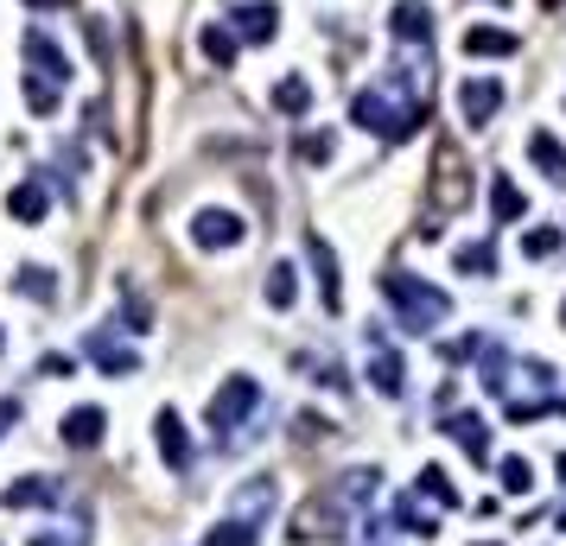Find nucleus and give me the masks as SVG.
I'll use <instances>...</instances> for the list:
<instances>
[{
	"label": "nucleus",
	"mask_w": 566,
	"mask_h": 546,
	"mask_svg": "<svg viewBox=\"0 0 566 546\" xmlns=\"http://www.w3.org/2000/svg\"><path fill=\"white\" fill-rule=\"evenodd\" d=\"M357 527H363V541L357 546H388V527H382V521H357Z\"/></svg>",
	"instance_id": "obj_38"
},
{
	"label": "nucleus",
	"mask_w": 566,
	"mask_h": 546,
	"mask_svg": "<svg viewBox=\"0 0 566 546\" xmlns=\"http://www.w3.org/2000/svg\"><path fill=\"white\" fill-rule=\"evenodd\" d=\"M496 109H503V83H496V76H465V83H458V114H465L471 128H491Z\"/></svg>",
	"instance_id": "obj_8"
},
{
	"label": "nucleus",
	"mask_w": 566,
	"mask_h": 546,
	"mask_svg": "<svg viewBox=\"0 0 566 546\" xmlns=\"http://www.w3.org/2000/svg\"><path fill=\"white\" fill-rule=\"evenodd\" d=\"M103 426H109V413H103V407H76V413H64L58 438H64L71 451H89V445H103Z\"/></svg>",
	"instance_id": "obj_17"
},
{
	"label": "nucleus",
	"mask_w": 566,
	"mask_h": 546,
	"mask_svg": "<svg viewBox=\"0 0 566 546\" xmlns=\"http://www.w3.org/2000/svg\"><path fill=\"white\" fill-rule=\"evenodd\" d=\"M561 534H566V509H561Z\"/></svg>",
	"instance_id": "obj_42"
},
{
	"label": "nucleus",
	"mask_w": 566,
	"mask_h": 546,
	"mask_svg": "<svg viewBox=\"0 0 566 546\" xmlns=\"http://www.w3.org/2000/svg\"><path fill=\"white\" fill-rule=\"evenodd\" d=\"M83 350L96 356V368H103V375H134V368H141V356H134L121 337H109V330H89V343H83Z\"/></svg>",
	"instance_id": "obj_16"
},
{
	"label": "nucleus",
	"mask_w": 566,
	"mask_h": 546,
	"mask_svg": "<svg viewBox=\"0 0 566 546\" xmlns=\"http://www.w3.org/2000/svg\"><path fill=\"white\" fill-rule=\"evenodd\" d=\"M561 483H566V451H561Z\"/></svg>",
	"instance_id": "obj_41"
},
{
	"label": "nucleus",
	"mask_w": 566,
	"mask_h": 546,
	"mask_svg": "<svg viewBox=\"0 0 566 546\" xmlns=\"http://www.w3.org/2000/svg\"><path fill=\"white\" fill-rule=\"evenodd\" d=\"M344 521H350V509H344L338 496L325 489V496H312L300 509V521H293V541H344Z\"/></svg>",
	"instance_id": "obj_5"
},
{
	"label": "nucleus",
	"mask_w": 566,
	"mask_h": 546,
	"mask_svg": "<svg viewBox=\"0 0 566 546\" xmlns=\"http://www.w3.org/2000/svg\"><path fill=\"white\" fill-rule=\"evenodd\" d=\"M433 204L439 210H465L471 204V172L458 166L453 146H439V159H433Z\"/></svg>",
	"instance_id": "obj_6"
},
{
	"label": "nucleus",
	"mask_w": 566,
	"mask_h": 546,
	"mask_svg": "<svg viewBox=\"0 0 566 546\" xmlns=\"http://www.w3.org/2000/svg\"><path fill=\"white\" fill-rule=\"evenodd\" d=\"M332 153H338V141H332V134H300V159H305V166H325Z\"/></svg>",
	"instance_id": "obj_33"
},
{
	"label": "nucleus",
	"mask_w": 566,
	"mask_h": 546,
	"mask_svg": "<svg viewBox=\"0 0 566 546\" xmlns=\"http://www.w3.org/2000/svg\"><path fill=\"white\" fill-rule=\"evenodd\" d=\"M420 489H426L439 509H458V489H453V476L439 471V464H426V471H420Z\"/></svg>",
	"instance_id": "obj_31"
},
{
	"label": "nucleus",
	"mask_w": 566,
	"mask_h": 546,
	"mask_svg": "<svg viewBox=\"0 0 566 546\" xmlns=\"http://www.w3.org/2000/svg\"><path fill=\"white\" fill-rule=\"evenodd\" d=\"M305 255H312V267H318V299H325V312H338L344 305V287H338V255H332V242L312 229L305 235Z\"/></svg>",
	"instance_id": "obj_11"
},
{
	"label": "nucleus",
	"mask_w": 566,
	"mask_h": 546,
	"mask_svg": "<svg viewBox=\"0 0 566 546\" xmlns=\"http://www.w3.org/2000/svg\"><path fill=\"white\" fill-rule=\"evenodd\" d=\"M446 433H453V445L471 458V464H491V426H484L478 413H453V420H446Z\"/></svg>",
	"instance_id": "obj_15"
},
{
	"label": "nucleus",
	"mask_w": 566,
	"mask_h": 546,
	"mask_svg": "<svg viewBox=\"0 0 566 546\" xmlns=\"http://www.w3.org/2000/svg\"><path fill=\"white\" fill-rule=\"evenodd\" d=\"M262 541V521H242V514H224L217 527H204V546H255Z\"/></svg>",
	"instance_id": "obj_23"
},
{
	"label": "nucleus",
	"mask_w": 566,
	"mask_h": 546,
	"mask_svg": "<svg viewBox=\"0 0 566 546\" xmlns=\"http://www.w3.org/2000/svg\"><path fill=\"white\" fill-rule=\"evenodd\" d=\"M363 350H370V381H376V395H401V388H408V363L395 356V343H388L382 330H363Z\"/></svg>",
	"instance_id": "obj_7"
},
{
	"label": "nucleus",
	"mask_w": 566,
	"mask_h": 546,
	"mask_svg": "<svg viewBox=\"0 0 566 546\" xmlns=\"http://www.w3.org/2000/svg\"><path fill=\"white\" fill-rule=\"evenodd\" d=\"M26 546H89V527L76 521V534H33Z\"/></svg>",
	"instance_id": "obj_36"
},
{
	"label": "nucleus",
	"mask_w": 566,
	"mask_h": 546,
	"mask_svg": "<svg viewBox=\"0 0 566 546\" xmlns=\"http://www.w3.org/2000/svg\"><path fill=\"white\" fill-rule=\"evenodd\" d=\"M382 292H388V305H395V325L408 330V337H426L433 325H446L453 318V299L439 287H426L414 274H401V267H388L382 274Z\"/></svg>",
	"instance_id": "obj_2"
},
{
	"label": "nucleus",
	"mask_w": 566,
	"mask_h": 546,
	"mask_svg": "<svg viewBox=\"0 0 566 546\" xmlns=\"http://www.w3.org/2000/svg\"><path fill=\"white\" fill-rule=\"evenodd\" d=\"M554 248H561V229H529V235H522V255H529V260L554 255Z\"/></svg>",
	"instance_id": "obj_35"
},
{
	"label": "nucleus",
	"mask_w": 566,
	"mask_h": 546,
	"mask_svg": "<svg viewBox=\"0 0 566 546\" xmlns=\"http://www.w3.org/2000/svg\"><path fill=\"white\" fill-rule=\"evenodd\" d=\"M522 38L503 33V26H465V58H516Z\"/></svg>",
	"instance_id": "obj_18"
},
{
	"label": "nucleus",
	"mask_w": 566,
	"mask_h": 546,
	"mask_svg": "<svg viewBox=\"0 0 566 546\" xmlns=\"http://www.w3.org/2000/svg\"><path fill=\"white\" fill-rule=\"evenodd\" d=\"M13 287L26 292V299H38V305H51V299H58V280H51V267H20V274H13Z\"/></svg>",
	"instance_id": "obj_30"
},
{
	"label": "nucleus",
	"mask_w": 566,
	"mask_h": 546,
	"mask_svg": "<svg viewBox=\"0 0 566 546\" xmlns=\"http://www.w3.org/2000/svg\"><path fill=\"white\" fill-rule=\"evenodd\" d=\"M20 426V401H0V433H13Z\"/></svg>",
	"instance_id": "obj_39"
},
{
	"label": "nucleus",
	"mask_w": 566,
	"mask_h": 546,
	"mask_svg": "<svg viewBox=\"0 0 566 546\" xmlns=\"http://www.w3.org/2000/svg\"><path fill=\"white\" fill-rule=\"evenodd\" d=\"M197 51H204L217 71H229V64H236V33H229V26H204V33H197Z\"/></svg>",
	"instance_id": "obj_28"
},
{
	"label": "nucleus",
	"mask_w": 566,
	"mask_h": 546,
	"mask_svg": "<svg viewBox=\"0 0 566 546\" xmlns=\"http://www.w3.org/2000/svg\"><path fill=\"white\" fill-rule=\"evenodd\" d=\"M388 33L401 38V45H420V51H426V38H433V7H426V0H395Z\"/></svg>",
	"instance_id": "obj_12"
},
{
	"label": "nucleus",
	"mask_w": 566,
	"mask_h": 546,
	"mask_svg": "<svg viewBox=\"0 0 566 546\" xmlns=\"http://www.w3.org/2000/svg\"><path fill=\"white\" fill-rule=\"evenodd\" d=\"M529 159L541 166V179H547V184H566V146L554 141L547 128H534V134H529Z\"/></svg>",
	"instance_id": "obj_20"
},
{
	"label": "nucleus",
	"mask_w": 566,
	"mask_h": 546,
	"mask_svg": "<svg viewBox=\"0 0 566 546\" xmlns=\"http://www.w3.org/2000/svg\"><path fill=\"white\" fill-rule=\"evenodd\" d=\"M0 350H7V337H0Z\"/></svg>",
	"instance_id": "obj_43"
},
{
	"label": "nucleus",
	"mask_w": 566,
	"mask_h": 546,
	"mask_svg": "<svg viewBox=\"0 0 566 546\" xmlns=\"http://www.w3.org/2000/svg\"><path fill=\"white\" fill-rule=\"evenodd\" d=\"M267 102H274L280 114H305V109H312V83H305V76H280Z\"/></svg>",
	"instance_id": "obj_25"
},
{
	"label": "nucleus",
	"mask_w": 566,
	"mask_h": 546,
	"mask_svg": "<svg viewBox=\"0 0 566 546\" xmlns=\"http://www.w3.org/2000/svg\"><path fill=\"white\" fill-rule=\"evenodd\" d=\"M293 299H300V274H293L287 260H280V267H267V305H274V312H287Z\"/></svg>",
	"instance_id": "obj_29"
},
{
	"label": "nucleus",
	"mask_w": 566,
	"mask_h": 546,
	"mask_svg": "<svg viewBox=\"0 0 566 546\" xmlns=\"http://www.w3.org/2000/svg\"><path fill=\"white\" fill-rule=\"evenodd\" d=\"M453 267H458V274H471V280H484V274H496V248H491V242H458Z\"/></svg>",
	"instance_id": "obj_27"
},
{
	"label": "nucleus",
	"mask_w": 566,
	"mask_h": 546,
	"mask_svg": "<svg viewBox=\"0 0 566 546\" xmlns=\"http://www.w3.org/2000/svg\"><path fill=\"white\" fill-rule=\"evenodd\" d=\"M274 496H280V489H274V476H255V483H242V489H236V514H242V521H255V514L274 509Z\"/></svg>",
	"instance_id": "obj_24"
},
{
	"label": "nucleus",
	"mask_w": 566,
	"mask_h": 546,
	"mask_svg": "<svg viewBox=\"0 0 566 546\" xmlns=\"http://www.w3.org/2000/svg\"><path fill=\"white\" fill-rule=\"evenodd\" d=\"M350 121L363 128V134H382V141H408L420 121H426V58H395L382 83L370 89H357V102H350Z\"/></svg>",
	"instance_id": "obj_1"
},
{
	"label": "nucleus",
	"mask_w": 566,
	"mask_h": 546,
	"mask_svg": "<svg viewBox=\"0 0 566 546\" xmlns=\"http://www.w3.org/2000/svg\"><path fill=\"white\" fill-rule=\"evenodd\" d=\"M64 502V483L58 476H20L0 489V509H58Z\"/></svg>",
	"instance_id": "obj_9"
},
{
	"label": "nucleus",
	"mask_w": 566,
	"mask_h": 546,
	"mask_svg": "<svg viewBox=\"0 0 566 546\" xmlns=\"http://www.w3.org/2000/svg\"><path fill=\"white\" fill-rule=\"evenodd\" d=\"M249 235V222L236 217V210H197V222H191V242L197 248H236Z\"/></svg>",
	"instance_id": "obj_10"
},
{
	"label": "nucleus",
	"mask_w": 566,
	"mask_h": 546,
	"mask_svg": "<svg viewBox=\"0 0 566 546\" xmlns=\"http://www.w3.org/2000/svg\"><path fill=\"white\" fill-rule=\"evenodd\" d=\"M332 433H338V426H332L325 413H300V420H293V438H300V445H312V438H332Z\"/></svg>",
	"instance_id": "obj_34"
},
{
	"label": "nucleus",
	"mask_w": 566,
	"mask_h": 546,
	"mask_svg": "<svg viewBox=\"0 0 566 546\" xmlns=\"http://www.w3.org/2000/svg\"><path fill=\"white\" fill-rule=\"evenodd\" d=\"M20 51H26V83H45V89H64L71 83V58L58 51V38L51 33H26L20 38Z\"/></svg>",
	"instance_id": "obj_4"
},
{
	"label": "nucleus",
	"mask_w": 566,
	"mask_h": 546,
	"mask_svg": "<svg viewBox=\"0 0 566 546\" xmlns=\"http://www.w3.org/2000/svg\"><path fill=\"white\" fill-rule=\"evenodd\" d=\"M7 210H13V222H45V210H51V184H45V179H26V184H13V197H7Z\"/></svg>",
	"instance_id": "obj_19"
},
{
	"label": "nucleus",
	"mask_w": 566,
	"mask_h": 546,
	"mask_svg": "<svg viewBox=\"0 0 566 546\" xmlns=\"http://www.w3.org/2000/svg\"><path fill=\"white\" fill-rule=\"evenodd\" d=\"M496 471H503V489H509V496H529V489H534V464H529V458H503Z\"/></svg>",
	"instance_id": "obj_32"
},
{
	"label": "nucleus",
	"mask_w": 566,
	"mask_h": 546,
	"mask_svg": "<svg viewBox=\"0 0 566 546\" xmlns=\"http://www.w3.org/2000/svg\"><path fill=\"white\" fill-rule=\"evenodd\" d=\"M153 438H159V458H166L172 471H191V438H185V420H179L172 407L153 420Z\"/></svg>",
	"instance_id": "obj_13"
},
{
	"label": "nucleus",
	"mask_w": 566,
	"mask_h": 546,
	"mask_svg": "<svg viewBox=\"0 0 566 546\" xmlns=\"http://www.w3.org/2000/svg\"><path fill=\"white\" fill-rule=\"evenodd\" d=\"M395 527H401V534H420V541H433V534H439V521L420 509V496H401V502H395Z\"/></svg>",
	"instance_id": "obj_26"
},
{
	"label": "nucleus",
	"mask_w": 566,
	"mask_h": 546,
	"mask_svg": "<svg viewBox=\"0 0 566 546\" xmlns=\"http://www.w3.org/2000/svg\"><path fill=\"white\" fill-rule=\"evenodd\" d=\"M229 20H236V33L255 38V45L280 33V7L274 0H242V7H229Z\"/></svg>",
	"instance_id": "obj_14"
},
{
	"label": "nucleus",
	"mask_w": 566,
	"mask_h": 546,
	"mask_svg": "<svg viewBox=\"0 0 566 546\" xmlns=\"http://www.w3.org/2000/svg\"><path fill=\"white\" fill-rule=\"evenodd\" d=\"M26 7H64V0H26Z\"/></svg>",
	"instance_id": "obj_40"
},
{
	"label": "nucleus",
	"mask_w": 566,
	"mask_h": 546,
	"mask_svg": "<svg viewBox=\"0 0 566 546\" xmlns=\"http://www.w3.org/2000/svg\"><path fill=\"white\" fill-rule=\"evenodd\" d=\"M561 318H566V305H561Z\"/></svg>",
	"instance_id": "obj_44"
},
{
	"label": "nucleus",
	"mask_w": 566,
	"mask_h": 546,
	"mask_svg": "<svg viewBox=\"0 0 566 546\" xmlns=\"http://www.w3.org/2000/svg\"><path fill=\"white\" fill-rule=\"evenodd\" d=\"M491 217L496 222H522V217H529V197L516 191L509 172H496V179H491Z\"/></svg>",
	"instance_id": "obj_22"
},
{
	"label": "nucleus",
	"mask_w": 566,
	"mask_h": 546,
	"mask_svg": "<svg viewBox=\"0 0 566 546\" xmlns=\"http://www.w3.org/2000/svg\"><path fill=\"white\" fill-rule=\"evenodd\" d=\"M376 489H382L376 471H344L338 483H332V496H338L344 509H370V502H376Z\"/></svg>",
	"instance_id": "obj_21"
},
{
	"label": "nucleus",
	"mask_w": 566,
	"mask_h": 546,
	"mask_svg": "<svg viewBox=\"0 0 566 546\" xmlns=\"http://www.w3.org/2000/svg\"><path fill=\"white\" fill-rule=\"evenodd\" d=\"M262 401H267V388L255 381V375H229L224 388L210 395V407H204L210 438H217V445H242V426L262 413Z\"/></svg>",
	"instance_id": "obj_3"
},
{
	"label": "nucleus",
	"mask_w": 566,
	"mask_h": 546,
	"mask_svg": "<svg viewBox=\"0 0 566 546\" xmlns=\"http://www.w3.org/2000/svg\"><path fill=\"white\" fill-rule=\"evenodd\" d=\"M38 375H51V381H64V375H76V356H64V350H51V356L38 363Z\"/></svg>",
	"instance_id": "obj_37"
}]
</instances>
